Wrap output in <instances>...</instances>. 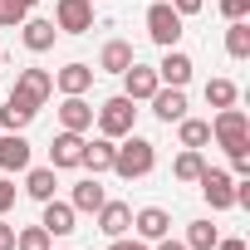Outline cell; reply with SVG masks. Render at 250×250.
Returning a JSON list of instances; mask_svg holds the SVG:
<instances>
[{"instance_id":"44dd1931","label":"cell","mask_w":250,"mask_h":250,"mask_svg":"<svg viewBox=\"0 0 250 250\" xmlns=\"http://www.w3.org/2000/svg\"><path fill=\"white\" fill-rule=\"evenodd\" d=\"M54 187H59V177H54V167H25V196H35L40 206L54 196Z\"/></svg>"},{"instance_id":"ba28073f","label":"cell","mask_w":250,"mask_h":250,"mask_svg":"<svg viewBox=\"0 0 250 250\" xmlns=\"http://www.w3.org/2000/svg\"><path fill=\"white\" fill-rule=\"evenodd\" d=\"M83 133H69V128H59L54 133V143H49V167L54 172H69V167H83Z\"/></svg>"},{"instance_id":"603a6c76","label":"cell","mask_w":250,"mask_h":250,"mask_svg":"<svg viewBox=\"0 0 250 250\" xmlns=\"http://www.w3.org/2000/svg\"><path fill=\"white\" fill-rule=\"evenodd\" d=\"M108 196H103V187H98V177H83V182H74V191H69V206L74 211H98Z\"/></svg>"},{"instance_id":"4dcf8cb0","label":"cell","mask_w":250,"mask_h":250,"mask_svg":"<svg viewBox=\"0 0 250 250\" xmlns=\"http://www.w3.org/2000/svg\"><path fill=\"white\" fill-rule=\"evenodd\" d=\"M221 15L226 20H250V0H221Z\"/></svg>"},{"instance_id":"6da1fadb","label":"cell","mask_w":250,"mask_h":250,"mask_svg":"<svg viewBox=\"0 0 250 250\" xmlns=\"http://www.w3.org/2000/svg\"><path fill=\"white\" fill-rule=\"evenodd\" d=\"M152 167H157V143H147V138H138V133L118 138V152H113V172H118L123 182H138V177H147Z\"/></svg>"},{"instance_id":"ac0fdd59","label":"cell","mask_w":250,"mask_h":250,"mask_svg":"<svg viewBox=\"0 0 250 250\" xmlns=\"http://www.w3.org/2000/svg\"><path fill=\"white\" fill-rule=\"evenodd\" d=\"M35 113H40L35 103H25V98H15V93H10L5 103H0V128H5V133H25L30 123H35Z\"/></svg>"},{"instance_id":"5bb4252c","label":"cell","mask_w":250,"mask_h":250,"mask_svg":"<svg viewBox=\"0 0 250 250\" xmlns=\"http://www.w3.org/2000/svg\"><path fill=\"white\" fill-rule=\"evenodd\" d=\"M20 40H25V49H30V54H44V49H54L59 30H54V20H40V15H25V25H20Z\"/></svg>"},{"instance_id":"cb8c5ba5","label":"cell","mask_w":250,"mask_h":250,"mask_svg":"<svg viewBox=\"0 0 250 250\" xmlns=\"http://www.w3.org/2000/svg\"><path fill=\"white\" fill-rule=\"evenodd\" d=\"M226 54L250 59V20H226Z\"/></svg>"},{"instance_id":"8fae6325","label":"cell","mask_w":250,"mask_h":250,"mask_svg":"<svg viewBox=\"0 0 250 250\" xmlns=\"http://www.w3.org/2000/svg\"><path fill=\"white\" fill-rule=\"evenodd\" d=\"M191 54H182V49H167L162 54V64H157V83H167V88H187L191 83Z\"/></svg>"},{"instance_id":"f546056e","label":"cell","mask_w":250,"mask_h":250,"mask_svg":"<svg viewBox=\"0 0 250 250\" xmlns=\"http://www.w3.org/2000/svg\"><path fill=\"white\" fill-rule=\"evenodd\" d=\"M54 245V235L44 230V226H25V230H15V250H49Z\"/></svg>"},{"instance_id":"4316f807","label":"cell","mask_w":250,"mask_h":250,"mask_svg":"<svg viewBox=\"0 0 250 250\" xmlns=\"http://www.w3.org/2000/svg\"><path fill=\"white\" fill-rule=\"evenodd\" d=\"M216 240H221V230H216L211 221H191V226H187V250H211Z\"/></svg>"},{"instance_id":"836d02e7","label":"cell","mask_w":250,"mask_h":250,"mask_svg":"<svg viewBox=\"0 0 250 250\" xmlns=\"http://www.w3.org/2000/svg\"><path fill=\"white\" fill-rule=\"evenodd\" d=\"M108 250H147V240H138V235H133V240H128V235H113Z\"/></svg>"},{"instance_id":"30bf717a","label":"cell","mask_w":250,"mask_h":250,"mask_svg":"<svg viewBox=\"0 0 250 250\" xmlns=\"http://www.w3.org/2000/svg\"><path fill=\"white\" fill-rule=\"evenodd\" d=\"M123 93H128L133 103H147L152 93H157V69H147V64H128V69H123Z\"/></svg>"},{"instance_id":"f1b7e54d","label":"cell","mask_w":250,"mask_h":250,"mask_svg":"<svg viewBox=\"0 0 250 250\" xmlns=\"http://www.w3.org/2000/svg\"><path fill=\"white\" fill-rule=\"evenodd\" d=\"M235 98H240V88H235L230 79H211V83H206V103H211V108H230Z\"/></svg>"},{"instance_id":"83f0119b","label":"cell","mask_w":250,"mask_h":250,"mask_svg":"<svg viewBox=\"0 0 250 250\" xmlns=\"http://www.w3.org/2000/svg\"><path fill=\"white\" fill-rule=\"evenodd\" d=\"M40 5V0H0V25L5 30H15V25H25V15Z\"/></svg>"},{"instance_id":"7402d4cb","label":"cell","mask_w":250,"mask_h":250,"mask_svg":"<svg viewBox=\"0 0 250 250\" xmlns=\"http://www.w3.org/2000/svg\"><path fill=\"white\" fill-rule=\"evenodd\" d=\"M133 59H138V54H133V44H128V40H108V44H103V54H98V69H103V74H123Z\"/></svg>"},{"instance_id":"7a4b0ae2","label":"cell","mask_w":250,"mask_h":250,"mask_svg":"<svg viewBox=\"0 0 250 250\" xmlns=\"http://www.w3.org/2000/svg\"><path fill=\"white\" fill-rule=\"evenodd\" d=\"M211 138L235 157V152H250V118H245V108H216V118H211Z\"/></svg>"},{"instance_id":"f35d334b","label":"cell","mask_w":250,"mask_h":250,"mask_svg":"<svg viewBox=\"0 0 250 250\" xmlns=\"http://www.w3.org/2000/svg\"><path fill=\"white\" fill-rule=\"evenodd\" d=\"M49 250H54V245H49ZM59 250H69V245H59Z\"/></svg>"},{"instance_id":"e0dca14e","label":"cell","mask_w":250,"mask_h":250,"mask_svg":"<svg viewBox=\"0 0 250 250\" xmlns=\"http://www.w3.org/2000/svg\"><path fill=\"white\" fill-rule=\"evenodd\" d=\"M25 167H30L25 133H0V172H25Z\"/></svg>"},{"instance_id":"ffe728a7","label":"cell","mask_w":250,"mask_h":250,"mask_svg":"<svg viewBox=\"0 0 250 250\" xmlns=\"http://www.w3.org/2000/svg\"><path fill=\"white\" fill-rule=\"evenodd\" d=\"M54 88H59V93H88V88H93V64H79V59L64 64V69L54 74Z\"/></svg>"},{"instance_id":"277c9868","label":"cell","mask_w":250,"mask_h":250,"mask_svg":"<svg viewBox=\"0 0 250 250\" xmlns=\"http://www.w3.org/2000/svg\"><path fill=\"white\" fill-rule=\"evenodd\" d=\"M182 15L167 5V0H152L147 5V35H152V44H162V49H177V40H182Z\"/></svg>"},{"instance_id":"d590c367","label":"cell","mask_w":250,"mask_h":250,"mask_svg":"<svg viewBox=\"0 0 250 250\" xmlns=\"http://www.w3.org/2000/svg\"><path fill=\"white\" fill-rule=\"evenodd\" d=\"M0 250H15V226L0 216Z\"/></svg>"},{"instance_id":"9a60e30c","label":"cell","mask_w":250,"mask_h":250,"mask_svg":"<svg viewBox=\"0 0 250 250\" xmlns=\"http://www.w3.org/2000/svg\"><path fill=\"white\" fill-rule=\"evenodd\" d=\"M147 103H152V113H157L162 123H182V118H187V88H167V83H157V93H152Z\"/></svg>"},{"instance_id":"d4e9b609","label":"cell","mask_w":250,"mask_h":250,"mask_svg":"<svg viewBox=\"0 0 250 250\" xmlns=\"http://www.w3.org/2000/svg\"><path fill=\"white\" fill-rule=\"evenodd\" d=\"M201 167H206L201 147H182V152H177V162H172V177H177V182H196V177H201Z\"/></svg>"},{"instance_id":"e575fe53","label":"cell","mask_w":250,"mask_h":250,"mask_svg":"<svg viewBox=\"0 0 250 250\" xmlns=\"http://www.w3.org/2000/svg\"><path fill=\"white\" fill-rule=\"evenodd\" d=\"M230 177H250V152H235L230 157Z\"/></svg>"},{"instance_id":"484cf974","label":"cell","mask_w":250,"mask_h":250,"mask_svg":"<svg viewBox=\"0 0 250 250\" xmlns=\"http://www.w3.org/2000/svg\"><path fill=\"white\" fill-rule=\"evenodd\" d=\"M177 138H182V147H206L211 143V123L206 118H182L177 123Z\"/></svg>"},{"instance_id":"74e56055","label":"cell","mask_w":250,"mask_h":250,"mask_svg":"<svg viewBox=\"0 0 250 250\" xmlns=\"http://www.w3.org/2000/svg\"><path fill=\"white\" fill-rule=\"evenodd\" d=\"M157 250H187V240H172V235H162V240H152Z\"/></svg>"},{"instance_id":"7c38bea8","label":"cell","mask_w":250,"mask_h":250,"mask_svg":"<svg viewBox=\"0 0 250 250\" xmlns=\"http://www.w3.org/2000/svg\"><path fill=\"white\" fill-rule=\"evenodd\" d=\"M40 226H44L49 235H74V230H79V211H74L69 201L49 196V201H44V216H40Z\"/></svg>"},{"instance_id":"52a82bcc","label":"cell","mask_w":250,"mask_h":250,"mask_svg":"<svg viewBox=\"0 0 250 250\" xmlns=\"http://www.w3.org/2000/svg\"><path fill=\"white\" fill-rule=\"evenodd\" d=\"M10 93H15V98H25V103H35V108H44V103H49V93H54V74H49V69H20Z\"/></svg>"},{"instance_id":"5b68a950","label":"cell","mask_w":250,"mask_h":250,"mask_svg":"<svg viewBox=\"0 0 250 250\" xmlns=\"http://www.w3.org/2000/svg\"><path fill=\"white\" fill-rule=\"evenodd\" d=\"M196 187H201V196H206L211 211H230V206H235V177H230V172H221V167H201Z\"/></svg>"},{"instance_id":"8d00e7d4","label":"cell","mask_w":250,"mask_h":250,"mask_svg":"<svg viewBox=\"0 0 250 250\" xmlns=\"http://www.w3.org/2000/svg\"><path fill=\"white\" fill-rule=\"evenodd\" d=\"M211 250H250V245H245V240H240V235H221V240H216V245H211Z\"/></svg>"},{"instance_id":"3957f363","label":"cell","mask_w":250,"mask_h":250,"mask_svg":"<svg viewBox=\"0 0 250 250\" xmlns=\"http://www.w3.org/2000/svg\"><path fill=\"white\" fill-rule=\"evenodd\" d=\"M93 118H98V133L103 138H128L133 133V123H138V103L128 98V93H113V98H103L98 108H93Z\"/></svg>"},{"instance_id":"1f68e13d","label":"cell","mask_w":250,"mask_h":250,"mask_svg":"<svg viewBox=\"0 0 250 250\" xmlns=\"http://www.w3.org/2000/svg\"><path fill=\"white\" fill-rule=\"evenodd\" d=\"M10 206H15V182H10V177H0V216H5Z\"/></svg>"},{"instance_id":"9c48e42d","label":"cell","mask_w":250,"mask_h":250,"mask_svg":"<svg viewBox=\"0 0 250 250\" xmlns=\"http://www.w3.org/2000/svg\"><path fill=\"white\" fill-rule=\"evenodd\" d=\"M59 128H69V133H88V128H93V103H88L83 93H64V103H59Z\"/></svg>"},{"instance_id":"8992f818","label":"cell","mask_w":250,"mask_h":250,"mask_svg":"<svg viewBox=\"0 0 250 250\" xmlns=\"http://www.w3.org/2000/svg\"><path fill=\"white\" fill-rule=\"evenodd\" d=\"M54 30L59 35H88L93 30V0H54Z\"/></svg>"},{"instance_id":"d6986e66","label":"cell","mask_w":250,"mask_h":250,"mask_svg":"<svg viewBox=\"0 0 250 250\" xmlns=\"http://www.w3.org/2000/svg\"><path fill=\"white\" fill-rule=\"evenodd\" d=\"M113 152H118V143L98 133V138H88V143H83V167H88L93 177H103V172H113Z\"/></svg>"},{"instance_id":"d6a6232c","label":"cell","mask_w":250,"mask_h":250,"mask_svg":"<svg viewBox=\"0 0 250 250\" xmlns=\"http://www.w3.org/2000/svg\"><path fill=\"white\" fill-rule=\"evenodd\" d=\"M167 5H172V10H177V15L187 20V15H196V10L206 5V0H167Z\"/></svg>"},{"instance_id":"4fadbf2b","label":"cell","mask_w":250,"mask_h":250,"mask_svg":"<svg viewBox=\"0 0 250 250\" xmlns=\"http://www.w3.org/2000/svg\"><path fill=\"white\" fill-rule=\"evenodd\" d=\"M93 216H98V230H103L108 240H113V235H128V230H133V206H128V201H103Z\"/></svg>"},{"instance_id":"2e32d148","label":"cell","mask_w":250,"mask_h":250,"mask_svg":"<svg viewBox=\"0 0 250 250\" xmlns=\"http://www.w3.org/2000/svg\"><path fill=\"white\" fill-rule=\"evenodd\" d=\"M133 230H138V240H162V235H172V216L162 206H143V211H133Z\"/></svg>"}]
</instances>
